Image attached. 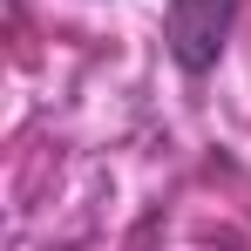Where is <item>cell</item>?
Masks as SVG:
<instances>
[{"instance_id":"obj_1","label":"cell","mask_w":251,"mask_h":251,"mask_svg":"<svg viewBox=\"0 0 251 251\" xmlns=\"http://www.w3.org/2000/svg\"><path fill=\"white\" fill-rule=\"evenodd\" d=\"M238 14H245V0H170V14H163L170 61H176L190 82H204L210 68L224 61L231 34H238Z\"/></svg>"}]
</instances>
